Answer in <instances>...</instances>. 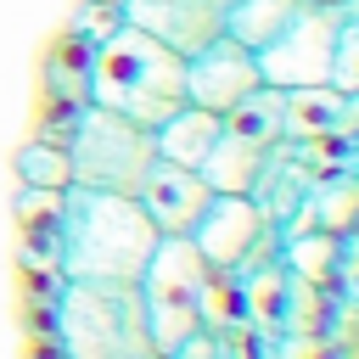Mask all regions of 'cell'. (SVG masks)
I'll use <instances>...</instances> for the list:
<instances>
[{
	"label": "cell",
	"mask_w": 359,
	"mask_h": 359,
	"mask_svg": "<svg viewBox=\"0 0 359 359\" xmlns=\"http://www.w3.org/2000/svg\"><path fill=\"white\" fill-rule=\"evenodd\" d=\"M62 280H140L157 252V224L135 196L118 191H62Z\"/></svg>",
	"instance_id": "cell-1"
},
{
	"label": "cell",
	"mask_w": 359,
	"mask_h": 359,
	"mask_svg": "<svg viewBox=\"0 0 359 359\" xmlns=\"http://www.w3.org/2000/svg\"><path fill=\"white\" fill-rule=\"evenodd\" d=\"M84 101H95L140 129H157L163 118H174L185 107V56L123 22L95 45Z\"/></svg>",
	"instance_id": "cell-2"
},
{
	"label": "cell",
	"mask_w": 359,
	"mask_h": 359,
	"mask_svg": "<svg viewBox=\"0 0 359 359\" xmlns=\"http://www.w3.org/2000/svg\"><path fill=\"white\" fill-rule=\"evenodd\" d=\"M67 359H151V325L140 280H67L56 303Z\"/></svg>",
	"instance_id": "cell-3"
},
{
	"label": "cell",
	"mask_w": 359,
	"mask_h": 359,
	"mask_svg": "<svg viewBox=\"0 0 359 359\" xmlns=\"http://www.w3.org/2000/svg\"><path fill=\"white\" fill-rule=\"evenodd\" d=\"M140 297H146V325L151 348L174 359L196 331H202V297H208V264L191 247V236H163L151 264L140 269Z\"/></svg>",
	"instance_id": "cell-4"
},
{
	"label": "cell",
	"mask_w": 359,
	"mask_h": 359,
	"mask_svg": "<svg viewBox=\"0 0 359 359\" xmlns=\"http://www.w3.org/2000/svg\"><path fill=\"white\" fill-rule=\"evenodd\" d=\"M157 146H151V129L84 101L73 112V135H67V163H73V185L84 191H118V196H135L140 174L151 168Z\"/></svg>",
	"instance_id": "cell-5"
},
{
	"label": "cell",
	"mask_w": 359,
	"mask_h": 359,
	"mask_svg": "<svg viewBox=\"0 0 359 359\" xmlns=\"http://www.w3.org/2000/svg\"><path fill=\"white\" fill-rule=\"evenodd\" d=\"M337 28H342V11H337V6L303 0L297 17H292L264 50H252V56H258V79L275 84V90H320V84H331Z\"/></svg>",
	"instance_id": "cell-6"
},
{
	"label": "cell",
	"mask_w": 359,
	"mask_h": 359,
	"mask_svg": "<svg viewBox=\"0 0 359 359\" xmlns=\"http://www.w3.org/2000/svg\"><path fill=\"white\" fill-rule=\"evenodd\" d=\"M224 6L230 0H118L129 28L151 34L157 45H168L180 56H196L202 45H213L224 34Z\"/></svg>",
	"instance_id": "cell-7"
},
{
	"label": "cell",
	"mask_w": 359,
	"mask_h": 359,
	"mask_svg": "<svg viewBox=\"0 0 359 359\" xmlns=\"http://www.w3.org/2000/svg\"><path fill=\"white\" fill-rule=\"evenodd\" d=\"M258 56L247 45H236L230 34H219L213 45H202L196 56H185V101L208 107V112H230L247 90H258Z\"/></svg>",
	"instance_id": "cell-8"
},
{
	"label": "cell",
	"mask_w": 359,
	"mask_h": 359,
	"mask_svg": "<svg viewBox=\"0 0 359 359\" xmlns=\"http://www.w3.org/2000/svg\"><path fill=\"white\" fill-rule=\"evenodd\" d=\"M264 224H269V219L258 213L252 196H224V191H213L208 208H202V219L191 224V247L202 252L208 269H236V264L258 247Z\"/></svg>",
	"instance_id": "cell-9"
},
{
	"label": "cell",
	"mask_w": 359,
	"mask_h": 359,
	"mask_svg": "<svg viewBox=\"0 0 359 359\" xmlns=\"http://www.w3.org/2000/svg\"><path fill=\"white\" fill-rule=\"evenodd\" d=\"M208 196H213L208 180H202L196 168L168 163V157H151V168H146L140 185H135V202L146 208V219L157 224V236H191V224L202 219Z\"/></svg>",
	"instance_id": "cell-10"
},
{
	"label": "cell",
	"mask_w": 359,
	"mask_h": 359,
	"mask_svg": "<svg viewBox=\"0 0 359 359\" xmlns=\"http://www.w3.org/2000/svg\"><path fill=\"white\" fill-rule=\"evenodd\" d=\"M275 151H280V146H258V140H247V135H236V129H219V140H213V151H208V163H202V180H208V191L247 196Z\"/></svg>",
	"instance_id": "cell-11"
},
{
	"label": "cell",
	"mask_w": 359,
	"mask_h": 359,
	"mask_svg": "<svg viewBox=\"0 0 359 359\" xmlns=\"http://www.w3.org/2000/svg\"><path fill=\"white\" fill-rule=\"evenodd\" d=\"M219 129H224V118H219V112H208V107H191V101H185L174 118H163V123L151 129V146H157V157H168V163L196 168V174H202V163H208V151H213Z\"/></svg>",
	"instance_id": "cell-12"
},
{
	"label": "cell",
	"mask_w": 359,
	"mask_h": 359,
	"mask_svg": "<svg viewBox=\"0 0 359 359\" xmlns=\"http://www.w3.org/2000/svg\"><path fill=\"white\" fill-rule=\"evenodd\" d=\"M297 6H303V0H230V6H224V34H230L236 45H247V50H264V45L297 17Z\"/></svg>",
	"instance_id": "cell-13"
},
{
	"label": "cell",
	"mask_w": 359,
	"mask_h": 359,
	"mask_svg": "<svg viewBox=\"0 0 359 359\" xmlns=\"http://www.w3.org/2000/svg\"><path fill=\"white\" fill-rule=\"evenodd\" d=\"M342 90L320 84V90H286V140H314V135H337L342 129Z\"/></svg>",
	"instance_id": "cell-14"
},
{
	"label": "cell",
	"mask_w": 359,
	"mask_h": 359,
	"mask_svg": "<svg viewBox=\"0 0 359 359\" xmlns=\"http://www.w3.org/2000/svg\"><path fill=\"white\" fill-rule=\"evenodd\" d=\"M17 174L28 191H67L73 185V163H67V146L62 140H28L17 151Z\"/></svg>",
	"instance_id": "cell-15"
},
{
	"label": "cell",
	"mask_w": 359,
	"mask_h": 359,
	"mask_svg": "<svg viewBox=\"0 0 359 359\" xmlns=\"http://www.w3.org/2000/svg\"><path fill=\"white\" fill-rule=\"evenodd\" d=\"M342 11V28H337V62H331V90L342 95H359V0L337 6Z\"/></svg>",
	"instance_id": "cell-16"
},
{
	"label": "cell",
	"mask_w": 359,
	"mask_h": 359,
	"mask_svg": "<svg viewBox=\"0 0 359 359\" xmlns=\"http://www.w3.org/2000/svg\"><path fill=\"white\" fill-rule=\"evenodd\" d=\"M314 6H348V0H314Z\"/></svg>",
	"instance_id": "cell-17"
},
{
	"label": "cell",
	"mask_w": 359,
	"mask_h": 359,
	"mask_svg": "<svg viewBox=\"0 0 359 359\" xmlns=\"http://www.w3.org/2000/svg\"><path fill=\"white\" fill-rule=\"evenodd\" d=\"M353 359H359V342H353Z\"/></svg>",
	"instance_id": "cell-18"
}]
</instances>
